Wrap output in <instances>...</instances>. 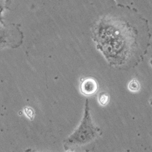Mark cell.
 <instances>
[{
    "mask_svg": "<svg viewBox=\"0 0 152 152\" xmlns=\"http://www.w3.org/2000/svg\"><path fill=\"white\" fill-rule=\"evenodd\" d=\"M97 48L110 64L125 63L139 49H147L151 35L148 21L129 6L122 5L121 14H107L91 28Z\"/></svg>",
    "mask_w": 152,
    "mask_h": 152,
    "instance_id": "1",
    "label": "cell"
},
{
    "mask_svg": "<svg viewBox=\"0 0 152 152\" xmlns=\"http://www.w3.org/2000/svg\"><path fill=\"white\" fill-rule=\"evenodd\" d=\"M85 107V115L81 125L65 141L64 144L65 149L74 145H81L89 142L99 134V129L95 127L91 122L88 99L86 101Z\"/></svg>",
    "mask_w": 152,
    "mask_h": 152,
    "instance_id": "2",
    "label": "cell"
},
{
    "mask_svg": "<svg viewBox=\"0 0 152 152\" xmlns=\"http://www.w3.org/2000/svg\"><path fill=\"white\" fill-rule=\"evenodd\" d=\"M1 28V38L10 36V38L6 45L12 48H16L20 46L23 43V32L19 29L20 24H9L6 25L2 21Z\"/></svg>",
    "mask_w": 152,
    "mask_h": 152,
    "instance_id": "3",
    "label": "cell"
},
{
    "mask_svg": "<svg viewBox=\"0 0 152 152\" xmlns=\"http://www.w3.org/2000/svg\"><path fill=\"white\" fill-rule=\"evenodd\" d=\"M98 89V85L95 80L87 79L85 80L81 85L80 90L82 94L85 96H91L94 94Z\"/></svg>",
    "mask_w": 152,
    "mask_h": 152,
    "instance_id": "4",
    "label": "cell"
},
{
    "mask_svg": "<svg viewBox=\"0 0 152 152\" xmlns=\"http://www.w3.org/2000/svg\"><path fill=\"white\" fill-rule=\"evenodd\" d=\"M129 89L132 92H137L140 89V84L139 82L136 80H132L129 84Z\"/></svg>",
    "mask_w": 152,
    "mask_h": 152,
    "instance_id": "5",
    "label": "cell"
},
{
    "mask_svg": "<svg viewBox=\"0 0 152 152\" xmlns=\"http://www.w3.org/2000/svg\"><path fill=\"white\" fill-rule=\"evenodd\" d=\"M99 103L104 106L105 105L109 100V96L106 93H101L100 95H99Z\"/></svg>",
    "mask_w": 152,
    "mask_h": 152,
    "instance_id": "6",
    "label": "cell"
},
{
    "mask_svg": "<svg viewBox=\"0 0 152 152\" xmlns=\"http://www.w3.org/2000/svg\"><path fill=\"white\" fill-rule=\"evenodd\" d=\"M24 112L26 116L31 119L32 120L34 116V111L32 108L30 107H26L24 108Z\"/></svg>",
    "mask_w": 152,
    "mask_h": 152,
    "instance_id": "7",
    "label": "cell"
},
{
    "mask_svg": "<svg viewBox=\"0 0 152 152\" xmlns=\"http://www.w3.org/2000/svg\"><path fill=\"white\" fill-rule=\"evenodd\" d=\"M11 1L12 0H5V5H4V7L6 9H9V7L10 6V4H11Z\"/></svg>",
    "mask_w": 152,
    "mask_h": 152,
    "instance_id": "8",
    "label": "cell"
},
{
    "mask_svg": "<svg viewBox=\"0 0 152 152\" xmlns=\"http://www.w3.org/2000/svg\"><path fill=\"white\" fill-rule=\"evenodd\" d=\"M25 152H35V151H33L32 149H28V150L25 151Z\"/></svg>",
    "mask_w": 152,
    "mask_h": 152,
    "instance_id": "9",
    "label": "cell"
},
{
    "mask_svg": "<svg viewBox=\"0 0 152 152\" xmlns=\"http://www.w3.org/2000/svg\"><path fill=\"white\" fill-rule=\"evenodd\" d=\"M150 64H151V66H152V57H151V60H150ZM150 104L152 105V99L150 100Z\"/></svg>",
    "mask_w": 152,
    "mask_h": 152,
    "instance_id": "10",
    "label": "cell"
},
{
    "mask_svg": "<svg viewBox=\"0 0 152 152\" xmlns=\"http://www.w3.org/2000/svg\"><path fill=\"white\" fill-rule=\"evenodd\" d=\"M67 152H72V151H67Z\"/></svg>",
    "mask_w": 152,
    "mask_h": 152,
    "instance_id": "11",
    "label": "cell"
}]
</instances>
